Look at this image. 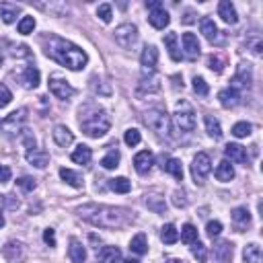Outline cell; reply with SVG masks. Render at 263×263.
<instances>
[{"mask_svg": "<svg viewBox=\"0 0 263 263\" xmlns=\"http://www.w3.org/2000/svg\"><path fill=\"white\" fill-rule=\"evenodd\" d=\"M261 50H263V41H261V37L257 35V37L251 41V52H253L255 56H261Z\"/></svg>", "mask_w": 263, "mask_h": 263, "instance_id": "cell-54", "label": "cell"}, {"mask_svg": "<svg viewBox=\"0 0 263 263\" xmlns=\"http://www.w3.org/2000/svg\"><path fill=\"white\" fill-rule=\"evenodd\" d=\"M160 241L164 245H175L179 241V233H177V228L173 224H164L162 230H160Z\"/></svg>", "mask_w": 263, "mask_h": 263, "instance_id": "cell-34", "label": "cell"}, {"mask_svg": "<svg viewBox=\"0 0 263 263\" xmlns=\"http://www.w3.org/2000/svg\"><path fill=\"white\" fill-rule=\"evenodd\" d=\"M193 91H195L197 95H202V97H206V95L210 93L208 82H206L202 76H195V78H193Z\"/></svg>", "mask_w": 263, "mask_h": 263, "instance_id": "cell-47", "label": "cell"}, {"mask_svg": "<svg viewBox=\"0 0 263 263\" xmlns=\"http://www.w3.org/2000/svg\"><path fill=\"white\" fill-rule=\"evenodd\" d=\"M5 226V216H3V212H0V228Z\"/></svg>", "mask_w": 263, "mask_h": 263, "instance_id": "cell-60", "label": "cell"}, {"mask_svg": "<svg viewBox=\"0 0 263 263\" xmlns=\"http://www.w3.org/2000/svg\"><path fill=\"white\" fill-rule=\"evenodd\" d=\"M129 251L136 253V255H146L148 253V243H146V235L144 233L136 235L134 239L129 241Z\"/></svg>", "mask_w": 263, "mask_h": 263, "instance_id": "cell-30", "label": "cell"}, {"mask_svg": "<svg viewBox=\"0 0 263 263\" xmlns=\"http://www.w3.org/2000/svg\"><path fill=\"white\" fill-rule=\"evenodd\" d=\"M164 46H167L169 56H171L173 62L181 60V52H179V46H177V33H167V37H164Z\"/></svg>", "mask_w": 263, "mask_h": 263, "instance_id": "cell-31", "label": "cell"}, {"mask_svg": "<svg viewBox=\"0 0 263 263\" xmlns=\"http://www.w3.org/2000/svg\"><path fill=\"white\" fill-rule=\"evenodd\" d=\"M11 101H13V93L9 91L7 84H0V109L7 107Z\"/></svg>", "mask_w": 263, "mask_h": 263, "instance_id": "cell-49", "label": "cell"}, {"mask_svg": "<svg viewBox=\"0 0 263 263\" xmlns=\"http://www.w3.org/2000/svg\"><path fill=\"white\" fill-rule=\"evenodd\" d=\"M123 140H125V144H127V146H138V144H140V140H142V136H140V132H138L136 127H129V129L125 132Z\"/></svg>", "mask_w": 263, "mask_h": 263, "instance_id": "cell-44", "label": "cell"}, {"mask_svg": "<svg viewBox=\"0 0 263 263\" xmlns=\"http://www.w3.org/2000/svg\"><path fill=\"white\" fill-rule=\"evenodd\" d=\"M235 247L230 241H220L214 245V263H230L233 261Z\"/></svg>", "mask_w": 263, "mask_h": 263, "instance_id": "cell-11", "label": "cell"}, {"mask_svg": "<svg viewBox=\"0 0 263 263\" xmlns=\"http://www.w3.org/2000/svg\"><path fill=\"white\" fill-rule=\"evenodd\" d=\"M33 29H35V19L33 17H23L19 21V33L21 35H29V33H33Z\"/></svg>", "mask_w": 263, "mask_h": 263, "instance_id": "cell-42", "label": "cell"}, {"mask_svg": "<svg viewBox=\"0 0 263 263\" xmlns=\"http://www.w3.org/2000/svg\"><path fill=\"white\" fill-rule=\"evenodd\" d=\"M224 154H226V158H230L233 162H239V164H247V160H249L247 148L241 144H226Z\"/></svg>", "mask_w": 263, "mask_h": 263, "instance_id": "cell-18", "label": "cell"}, {"mask_svg": "<svg viewBox=\"0 0 263 263\" xmlns=\"http://www.w3.org/2000/svg\"><path fill=\"white\" fill-rule=\"evenodd\" d=\"M193 21H195V19H193V13H185L183 23H187V25H189V23H193Z\"/></svg>", "mask_w": 263, "mask_h": 263, "instance_id": "cell-58", "label": "cell"}, {"mask_svg": "<svg viewBox=\"0 0 263 263\" xmlns=\"http://www.w3.org/2000/svg\"><path fill=\"white\" fill-rule=\"evenodd\" d=\"M21 80L27 89H35L39 84V70L35 68V66H27V68L23 70L21 74Z\"/></svg>", "mask_w": 263, "mask_h": 263, "instance_id": "cell-24", "label": "cell"}, {"mask_svg": "<svg viewBox=\"0 0 263 263\" xmlns=\"http://www.w3.org/2000/svg\"><path fill=\"white\" fill-rule=\"evenodd\" d=\"M0 62H3V56H0Z\"/></svg>", "mask_w": 263, "mask_h": 263, "instance_id": "cell-62", "label": "cell"}, {"mask_svg": "<svg viewBox=\"0 0 263 263\" xmlns=\"http://www.w3.org/2000/svg\"><path fill=\"white\" fill-rule=\"evenodd\" d=\"M230 216H233V222H235L239 228H247V226L251 224V214H249L247 208H235Z\"/></svg>", "mask_w": 263, "mask_h": 263, "instance_id": "cell-36", "label": "cell"}, {"mask_svg": "<svg viewBox=\"0 0 263 263\" xmlns=\"http://www.w3.org/2000/svg\"><path fill=\"white\" fill-rule=\"evenodd\" d=\"M123 263H140L138 259H132V257H127V259H123Z\"/></svg>", "mask_w": 263, "mask_h": 263, "instance_id": "cell-59", "label": "cell"}, {"mask_svg": "<svg viewBox=\"0 0 263 263\" xmlns=\"http://www.w3.org/2000/svg\"><path fill=\"white\" fill-rule=\"evenodd\" d=\"M218 99H220V105L224 109H233L241 103V93L235 91V89H224L218 93Z\"/></svg>", "mask_w": 263, "mask_h": 263, "instance_id": "cell-17", "label": "cell"}, {"mask_svg": "<svg viewBox=\"0 0 263 263\" xmlns=\"http://www.w3.org/2000/svg\"><path fill=\"white\" fill-rule=\"evenodd\" d=\"M19 13H21V7H17V5H9V3L0 5V17H3V21H5L7 25L15 23V19H17Z\"/></svg>", "mask_w": 263, "mask_h": 263, "instance_id": "cell-29", "label": "cell"}, {"mask_svg": "<svg viewBox=\"0 0 263 263\" xmlns=\"http://www.w3.org/2000/svg\"><path fill=\"white\" fill-rule=\"evenodd\" d=\"M216 179L218 181H222V183H226V181H233L235 179V169H233V164H230L228 160H222L218 167H216Z\"/></svg>", "mask_w": 263, "mask_h": 263, "instance_id": "cell-27", "label": "cell"}, {"mask_svg": "<svg viewBox=\"0 0 263 263\" xmlns=\"http://www.w3.org/2000/svg\"><path fill=\"white\" fill-rule=\"evenodd\" d=\"M121 251L117 247H103L99 251V263H119Z\"/></svg>", "mask_w": 263, "mask_h": 263, "instance_id": "cell-26", "label": "cell"}, {"mask_svg": "<svg viewBox=\"0 0 263 263\" xmlns=\"http://www.w3.org/2000/svg\"><path fill=\"white\" fill-rule=\"evenodd\" d=\"M78 214L91 222L93 226H99V228H125L134 222V212H129L127 208H113V206H95V204H89V206H82L78 210Z\"/></svg>", "mask_w": 263, "mask_h": 263, "instance_id": "cell-1", "label": "cell"}, {"mask_svg": "<svg viewBox=\"0 0 263 263\" xmlns=\"http://www.w3.org/2000/svg\"><path fill=\"white\" fill-rule=\"evenodd\" d=\"M101 164H103L105 169H115L117 164H119V152L117 150H109V154L101 160Z\"/></svg>", "mask_w": 263, "mask_h": 263, "instance_id": "cell-45", "label": "cell"}, {"mask_svg": "<svg viewBox=\"0 0 263 263\" xmlns=\"http://www.w3.org/2000/svg\"><path fill=\"white\" fill-rule=\"evenodd\" d=\"M218 15H220L222 21L228 23V25H237V21H239V15H237L233 3H228V0H222V3L218 5Z\"/></svg>", "mask_w": 263, "mask_h": 263, "instance_id": "cell-21", "label": "cell"}, {"mask_svg": "<svg viewBox=\"0 0 263 263\" xmlns=\"http://www.w3.org/2000/svg\"><path fill=\"white\" fill-rule=\"evenodd\" d=\"M156 62H158V50H156L154 46H146V48H144V52H142V56H140V64H142L144 72H148V74H150V72L154 70Z\"/></svg>", "mask_w": 263, "mask_h": 263, "instance_id": "cell-16", "label": "cell"}, {"mask_svg": "<svg viewBox=\"0 0 263 263\" xmlns=\"http://www.w3.org/2000/svg\"><path fill=\"white\" fill-rule=\"evenodd\" d=\"M173 123H175V129L181 132V134H189V132L195 129V111L187 101H181L177 105V111L173 115Z\"/></svg>", "mask_w": 263, "mask_h": 263, "instance_id": "cell-5", "label": "cell"}, {"mask_svg": "<svg viewBox=\"0 0 263 263\" xmlns=\"http://www.w3.org/2000/svg\"><path fill=\"white\" fill-rule=\"evenodd\" d=\"M160 167L164 173L173 175L177 181H183V167H181V160L179 158H167V156H160Z\"/></svg>", "mask_w": 263, "mask_h": 263, "instance_id": "cell-15", "label": "cell"}, {"mask_svg": "<svg viewBox=\"0 0 263 263\" xmlns=\"http://www.w3.org/2000/svg\"><path fill=\"white\" fill-rule=\"evenodd\" d=\"M142 121L154 132L156 136H169L171 132V117L162 109H148L142 115Z\"/></svg>", "mask_w": 263, "mask_h": 263, "instance_id": "cell-4", "label": "cell"}, {"mask_svg": "<svg viewBox=\"0 0 263 263\" xmlns=\"http://www.w3.org/2000/svg\"><path fill=\"white\" fill-rule=\"evenodd\" d=\"M152 164H154V156L150 150H142L134 156V169L140 173V175H146L150 169H152Z\"/></svg>", "mask_w": 263, "mask_h": 263, "instance_id": "cell-14", "label": "cell"}, {"mask_svg": "<svg viewBox=\"0 0 263 263\" xmlns=\"http://www.w3.org/2000/svg\"><path fill=\"white\" fill-rule=\"evenodd\" d=\"M164 263H181V261H177V259H171V261H164Z\"/></svg>", "mask_w": 263, "mask_h": 263, "instance_id": "cell-61", "label": "cell"}, {"mask_svg": "<svg viewBox=\"0 0 263 263\" xmlns=\"http://www.w3.org/2000/svg\"><path fill=\"white\" fill-rule=\"evenodd\" d=\"M27 113H29L27 107H21V109L13 111L11 115H7L3 121H0V127H3L7 134H19V132L23 129V123L27 121Z\"/></svg>", "mask_w": 263, "mask_h": 263, "instance_id": "cell-7", "label": "cell"}, {"mask_svg": "<svg viewBox=\"0 0 263 263\" xmlns=\"http://www.w3.org/2000/svg\"><path fill=\"white\" fill-rule=\"evenodd\" d=\"M50 93H52L54 97L62 99V101H66V99H70V97L74 95V89H72L68 82H66L64 78L54 76V78H50Z\"/></svg>", "mask_w": 263, "mask_h": 263, "instance_id": "cell-10", "label": "cell"}, {"mask_svg": "<svg viewBox=\"0 0 263 263\" xmlns=\"http://www.w3.org/2000/svg\"><path fill=\"white\" fill-rule=\"evenodd\" d=\"M27 162L33 164V167H37V169H46L48 162H50V156H48L46 150L31 148V150H27Z\"/></svg>", "mask_w": 263, "mask_h": 263, "instance_id": "cell-19", "label": "cell"}, {"mask_svg": "<svg viewBox=\"0 0 263 263\" xmlns=\"http://www.w3.org/2000/svg\"><path fill=\"white\" fill-rule=\"evenodd\" d=\"M109 187L115 191V193H127L132 189V183L125 179V177H115V179H109Z\"/></svg>", "mask_w": 263, "mask_h": 263, "instance_id": "cell-39", "label": "cell"}, {"mask_svg": "<svg viewBox=\"0 0 263 263\" xmlns=\"http://www.w3.org/2000/svg\"><path fill=\"white\" fill-rule=\"evenodd\" d=\"M97 17L101 19L103 23H111V5H99V9H97Z\"/></svg>", "mask_w": 263, "mask_h": 263, "instance_id": "cell-48", "label": "cell"}, {"mask_svg": "<svg viewBox=\"0 0 263 263\" xmlns=\"http://www.w3.org/2000/svg\"><path fill=\"white\" fill-rule=\"evenodd\" d=\"M68 255L72 259V263H84L86 261V249L80 241L76 239H70V249H68Z\"/></svg>", "mask_w": 263, "mask_h": 263, "instance_id": "cell-23", "label": "cell"}, {"mask_svg": "<svg viewBox=\"0 0 263 263\" xmlns=\"http://www.w3.org/2000/svg\"><path fill=\"white\" fill-rule=\"evenodd\" d=\"M191 255L200 261V263H204L206 259H208V251H206V245H202L200 241H195L193 245H191Z\"/></svg>", "mask_w": 263, "mask_h": 263, "instance_id": "cell-41", "label": "cell"}, {"mask_svg": "<svg viewBox=\"0 0 263 263\" xmlns=\"http://www.w3.org/2000/svg\"><path fill=\"white\" fill-rule=\"evenodd\" d=\"M11 181V169L7 164H0V183H7Z\"/></svg>", "mask_w": 263, "mask_h": 263, "instance_id": "cell-55", "label": "cell"}, {"mask_svg": "<svg viewBox=\"0 0 263 263\" xmlns=\"http://www.w3.org/2000/svg\"><path fill=\"white\" fill-rule=\"evenodd\" d=\"M115 41L123 48V50H129L138 41V27L132 25V23H123L115 29Z\"/></svg>", "mask_w": 263, "mask_h": 263, "instance_id": "cell-8", "label": "cell"}, {"mask_svg": "<svg viewBox=\"0 0 263 263\" xmlns=\"http://www.w3.org/2000/svg\"><path fill=\"white\" fill-rule=\"evenodd\" d=\"M183 50H185V58L189 62H195L200 58V41L193 33H183Z\"/></svg>", "mask_w": 263, "mask_h": 263, "instance_id": "cell-12", "label": "cell"}, {"mask_svg": "<svg viewBox=\"0 0 263 263\" xmlns=\"http://www.w3.org/2000/svg\"><path fill=\"white\" fill-rule=\"evenodd\" d=\"M162 7V3L160 0H150V3H146V9H150V11H154V9H160Z\"/></svg>", "mask_w": 263, "mask_h": 263, "instance_id": "cell-57", "label": "cell"}, {"mask_svg": "<svg viewBox=\"0 0 263 263\" xmlns=\"http://www.w3.org/2000/svg\"><path fill=\"white\" fill-rule=\"evenodd\" d=\"M251 84H253V68H251V64H239V68H237V74H235V78H233V84H230V89H235V91H239V89H251Z\"/></svg>", "mask_w": 263, "mask_h": 263, "instance_id": "cell-9", "label": "cell"}, {"mask_svg": "<svg viewBox=\"0 0 263 263\" xmlns=\"http://www.w3.org/2000/svg\"><path fill=\"white\" fill-rule=\"evenodd\" d=\"M11 54H13L15 58H21V56H29V50H27V46H19V48H15Z\"/></svg>", "mask_w": 263, "mask_h": 263, "instance_id": "cell-56", "label": "cell"}, {"mask_svg": "<svg viewBox=\"0 0 263 263\" xmlns=\"http://www.w3.org/2000/svg\"><path fill=\"white\" fill-rule=\"evenodd\" d=\"M173 204H175L177 208H185V206H187V197H185V191H183V189H177V191L173 193Z\"/></svg>", "mask_w": 263, "mask_h": 263, "instance_id": "cell-52", "label": "cell"}, {"mask_svg": "<svg viewBox=\"0 0 263 263\" xmlns=\"http://www.w3.org/2000/svg\"><path fill=\"white\" fill-rule=\"evenodd\" d=\"M200 29H202V33H204V37L210 41V43H214L216 39H218V27H216V23L212 21V19H208V17H204L202 19V23H200Z\"/></svg>", "mask_w": 263, "mask_h": 263, "instance_id": "cell-25", "label": "cell"}, {"mask_svg": "<svg viewBox=\"0 0 263 263\" xmlns=\"http://www.w3.org/2000/svg\"><path fill=\"white\" fill-rule=\"evenodd\" d=\"M181 241L187 243V245H193L197 241V228L193 224H185L183 230H181Z\"/></svg>", "mask_w": 263, "mask_h": 263, "instance_id": "cell-40", "label": "cell"}, {"mask_svg": "<svg viewBox=\"0 0 263 263\" xmlns=\"http://www.w3.org/2000/svg\"><path fill=\"white\" fill-rule=\"evenodd\" d=\"M78 123H80V129L84 132L89 138H101V136L107 134L109 127H111V119H109L107 111L101 109V107H97V105H93V103H86L84 107H80Z\"/></svg>", "mask_w": 263, "mask_h": 263, "instance_id": "cell-3", "label": "cell"}, {"mask_svg": "<svg viewBox=\"0 0 263 263\" xmlns=\"http://www.w3.org/2000/svg\"><path fill=\"white\" fill-rule=\"evenodd\" d=\"M60 177L72 187H82V183H84L82 177L78 173H74L72 169H60Z\"/></svg>", "mask_w": 263, "mask_h": 263, "instance_id": "cell-38", "label": "cell"}, {"mask_svg": "<svg viewBox=\"0 0 263 263\" xmlns=\"http://www.w3.org/2000/svg\"><path fill=\"white\" fill-rule=\"evenodd\" d=\"M17 185L23 189V191H33L37 187V181L33 179V177H21V179H17Z\"/></svg>", "mask_w": 263, "mask_h": 263, "instance_id": "cell-50", "label": "cell"}, {"mask_svg": "<svg viewBox=\"0 0 263 263\" xmlns=\"http://www.w3.org/2000/svg\"><path fill=\"white\" fill-rule=\"evenodd\" d=\"M148 23L154 27V29H164L169 23H171V17H169V13L164 11L162 7L160 9H154V11H150V15H148Z\"/></svg>", "mask_w": 263, "mask_h": 263, "instance_id": "cell-20", "label": "cell"}, {"mask_svg": "<svg viewBox=\"0 0 263 263\" xmlns=\"http://www.w3.org/2000/svg\"><path fill=\"white\" fill-rule=\"evenodd\" d=\"M43 52L48 58L56 60L58 64L66 66L70 70H82L89 62V56L84 50H80L78 46L66 41V39H60V37H50Z\"/></svg>", "mask_w": 263, "mask_h": 263, "instance_id": "cell-2", "label": "cell"}, {"mask_svg": "<svg viewBox=\"0 0 263 263\" xmlns=\"http://www.w3.org/2000/svg\"><path fill=\"white\" fill-rule=\"evenodd\" d=\"M208 68H210L212 72L220 74V72L224 70V60H222L220 56H214V54H212V56L208 58Z\"/></svg>", "mask_w": 263, "mask_h": 263, "instance_id": "cell-46", "label": "cell"}, {"mask_svg": "<svg viewBox=\"0 0 263 263\" xmlns=\"http://www.w3.org/2000/svg\"><path fill=\"white\" fill-rule=\"evenodd\" d=\"M146 206H148V210H152L154 214H164V212H167L164 197H160V195H146Z\"/></svg>", "mask_w": 263, "mask_h": 263, "instance_id": "cell-35", "label": "cell"}, {"mask_svg": "<svg viewBox=\"0 0 263 263\" xmlns=\"http://www.w3.org/2000/svg\"><path fill=\"white\" fill-rule=\"evenodd\" d=\"M204 121H206V132H208V136H210V138H214V140H220V138H222V127H220V121H218L216 117H212V115H206V117H204Z\"/></svg>", "mask_w": 263, "mask_h": 263, "instance_id": "cell-33", "label": "cell"}, {"mask_svg": "<svg viewBox=\"0 0 263 263\" xmlns=\"http://www.w3.org/2000/svg\"><path fill=\"white\" fill-rule=\"evenodd\" d=\"M206 233H208V237H210V239L218 237V235L222 233V222H218V220L208 222V226H206Z\"/></svg>", "mask_w": 263, "mask_h": 263, "instance_id": "cell-51", "label": "cell"}, {"mask_svg": "<svg viewBox=\"0 0 263 263\" xmlns=\"http://www.w3.org/2000/svg\"><path fill=\"white\" fill-rule=\"evenodd\" d=\"M91 156H93V150L89 148V146H84V144H80L74 152H72V160L76 162V164H89L91 162Z\"/></svg>", "mask_w": 263, "mask_h": 263, "instance_id": "cell-37", "label": "cell"}, {"mask_svg": "<svg viewBox=\"0 0 263 263\" xmlns=\"http://www.w3.org/2000/svg\"><path fill=\"white\" fill-rule=\"evenodd\" d=\"M261 247L257 245V243H251V245H247L245 247V251H243V259H245V263H261Z\"/></svg>", "mask_w": 263, "mask_h": 263, "instance_id": "cell-32", "label": "cell"}, {"mask_svg": "<svg viewBox=\"0 0 263 263\" xmlns=\"http://www.w3.org/2000/svg\"><path fill=\"white\" fill-rule=\"evenodd\" d=\"M251 123H247V121H239V123H235L233 125V136H237V138H247L249 134H251Z\"/></svg>", "mask_w": 263, "mask_h": 263, "instance_id": "cell-43", "label": "cell"}, {"mask_svg": "<svg viewBox=\"0 0 263 263\" xmlns=\"http://www.w3.org/2000/svg\"><path fill=\"white\" fill-rule=\"evenodd\" d=\"M54 142L58 146L66 148V146H70L74 142V136H72V132L66 127V125H56V129H54Z\"/></svg>", "mask_w": 263, "mask_h": 263, "instance_id": "cell-22", "label": "cell"}, {"mask_svg": "<svg viewBox=\"0 0 263 263\" xmlns=\"http://www.w3.org/2000/svg\"><path fill=\"white\" fill-rule=\"evenodd\" d=\"M3 255H5L9 261L19 263V261L25 259V247H23V243H19V241H9V243L3 247Z\"/></svg>", "mask_w": 263, "mask_h": 263, "instance_id": "cell-13", "label": "cell"}, {"mask_svg": "<svg viewBox=\"0 0 263 263\" xmlns=\"http://www.w3.org/2000/svg\"><path fill=\"white\" fill-rule=\"evenodd\" d=\"M160 91V80H158V76H150V78H142L140 80V84H138V95H144V93H158Z\"/></svg>", "mask_w": 263, "mask_h": 263, "instance_id": "cell-28", "label": "cell"}, {"mask_svg": "<svg viewBox=\"0 0 263 263\" xmlns=\"http://www.w3.org/2000/svg\"><path fill=\"white\" fill-rule=\"evenodd\" d=\"M43 241H46V245L56 247V230L54 228H46L43 230Z\"/></svg>", "mask_w": 263, "mask_h": 263, "instance_id": "cell-53", "label": "cell"}, {"mask_svg": "<svg viewBox=\"0 0 263 263\" xmlns=\"http://www.w3.org/2000/svg\"><path fill=\"white\" fill-rule=\"evenodd\" d=\"M212 171V160L206 152H197L195 158H193V164H191V177L195 181V185H204L206 183V177L210 175Z\"/></svg>", "mask_w": 263, "mask_h": 263, "instance_id": "cell-6", "label": "cell"}]
</instances>
